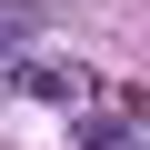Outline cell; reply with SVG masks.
<instances>
[{"mask_svg":"<svg viewBox=\"0 0 150 150\" xmlns=\"http://www.w3.org/2000/svg\"><path fill=\"white\" fill-rule=\"evenodd\" d=\"M20 90H40V100H70V110H80V100H90V70H60V60H40V70H20Z\"/></svg>","mask_w":150,"mask_h":150,"instance_id":"1","label":"cell"}]
</instances>
